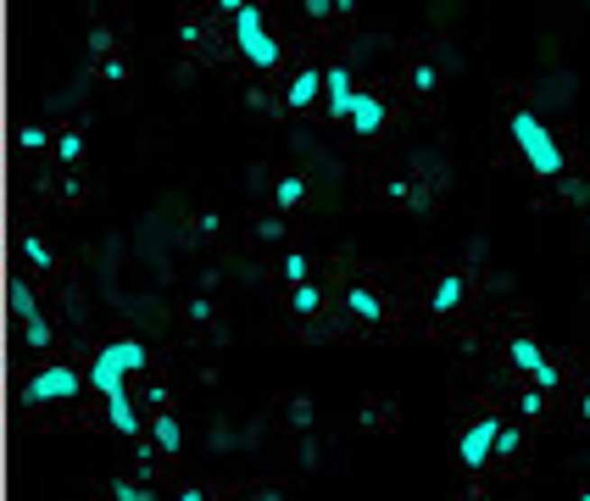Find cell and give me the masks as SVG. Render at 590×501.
Wrapping results in <instances>:
<instances>
[{
  "instance_id": "1",
  "label": "cell",
  "mask_w": 590,
  "mask_h": 501,
  "mask_svg": "<svg viewBox=\"0 0 590 501\" xmlns=\"http://www.w3.org/2000/svg\"><path fill=\"white\" fill-rule=\"evenodd\" d=\"M145 362H151V351L140 340H112L89 362V390L106 401V418H112L117 434H140V413H134V401H128V374H140Z\"/></svg>"
},
{
  "instance_id": "2",
  "label": "cell",
  "mask_w": 590,
  "mask_h": 501,
  "mask_svg": "<svg viewBox=\"0 0 590 501\" xmlns=\"http://www.w3.org/2000/svg\"><path fill=\"white\" fill-rule=\"evenodd\" d=\"M507 128H512V145L523 151V162H530L540 179H557V173H563V151H557L551 128H546L535 112H512V117H507Z\"/></svg>"
},
{
  "instance_id": "3",
  "label": "cell",
  "mask_w": 590,
  "mask_h": 501,
  "mask_svg": "<svg viewBox=\"0 0 590 501\" xmlns=\"http://www.w3.org/2000/svg\"><path fill=\"white\" fill-rule=\"evenodd\" d=\"M235 45H240V56L251 61V67H279V40L268 33V12L262 6H245L240 17H235Z\"/></svg>"
},
{
  "instance_id": "4",
  "label": "cell",
  "mask_w": 590,
  "mask_h": 501,
  "mask_svg": "<svg viewBox=\"0 0 590 501\" xmlns=\"http://www.w3.org/2000/svg\"><path fill=\"white\" fill-rule=\"evenodd\" d=\"M502 429L507 423H496V413H484V418H474L463 434H456V457H463V468H484L490 451H496V441H502Z\"/></svg>"
},
{
  "instance_id": "5",
  "label": "cell",
  "mask_w": 590,
  "mask_h": 501,
  "mask_svg": "<svg viewBox=\"0 0 590 501\" xmlns=\"http://www.w3.org/2000/svg\"><path fill=\"white\" fill-rule=\"evenodd\" d=\"M78 390H84L78 367H40V374L28 379V401H73Z\"/></svg>"
},
{
  "instance_id": "6",
  "label": "cell",
  "mask_w": 590,
  "mask_h": 501,
  "mask_svg": "<svg viewBox=\"0 0 590 501\" xmlns=\"http://www.w3.org/2000/svg\"><path fill=\"white\" fill-rule=\"evenodd\" d=\"M507 357H512V362H518V367H523V374H530L540 390H557V379H563V374H557V367L546 362V351L530 340V334H518V340L507 346Z\"/></svg>"
},
{
  "instance_id": "7",
  "label": "cell",
  "mask_w": 590,
  "mask_h": 501,
  "mask_svg": "<svg viewBox=\"0 0 590 501\" xmlns=\"http://www.w3.org/2000/svg\"><path fill=\"white\" fill-rule=\"evenodd\" d=\"M329 89H323V107H329V117H340V123H351V112H356V95L363 89H351V73L346 67H329Z\"/></svg>"
},
{
  "instance_id": "8",
  "label": "cell",
  "mask_w": 590,
  "mask_h": 501,
  "mask_svg": "<svg viewBox=\"0 0 590 501\" xmlns=\"http://www.w3.org/2000/svg\"><path fill=\"white\" fill-rule=\"evenodd\" d=\"M323 89H329V79H323L318 67H301V73L290 79V89H284V107H295V112H301V107H312V100H318Z\"/></svg>"
},
{
  "instance_id": "9",
  "label": "cell",
  "mask_w": 590,
  "mask_h": 501,
  "mask_svg": "<svg viewBox=\"0 0 590 501\" xmlns=\"http://www.w3.org/2000/svg\"><path fill=\"white\" fill-rule=\"evenodd\" d=\"M351 128L363 134V140H373V134L384 128V100H379V95H356V112H351Z\"/></svg>"
},
{
  "instance_id": "10",
  "label": "cell",
  "mask_w": 590,
  "mask_h": 501,
  "mask_svg": "<svg viewBox=\"0 0 590 501\" xmlns=\"http://www.w3.org/2000/svg\"><path fill=\"white\" fill-rule=\"evenodd\" d=\"M346 307H351V318H363V323H379V318H384V301H379L368 284H351V290H346Z\"/></svg>"
},
{
  "instance_id": "11",
  "label": "cell",
  "mask_w": 590,
  "mask_h": 501,
  "mask_svg": "<svg viewBox=\"0 0 590 501\" xmlns=\"http://www.w3.org/2000/svg\"><path fill=\"white\" fill-rule=\"evenodd\" d=\"M273 200H279L284 212H290V207H301V200H307V179H301V173H290V179H279V184H273Z\"/></svg>"
},
{
  "instance_id": "12",
  "label": "cell",
  "mask_w": 590,
  "mask_h": 501,
  "mask_svg": "<svg viewBox=\"0 0 590 501\" xmlns=\"http://www.w3.org/2000/svg\"><path fill=\"white\" fill-rule=\"evenodd\" d=\"M456 307H463V279L446 274V279L435 284V312H456Z\"/></svg>"
},
{
  "instance_id": "13",
  "label": "cell",
  "mask_w": 590,
  "mask_h": 501,
  "mask_svg": "<svg viewBox=\"0 0 590 501\" xmlns=\"http://www.w3.org/2000/svg\"><path fill=\"white\" fill-rule=\"evenodd\" d=\"M156 446L168 451V457L179 451V418H173V413H161V418H156Z\"/></svg>"
},
{
  "instance_id": "14",
  "label": "cell",
  "mask_w": 590,
  "mask_h": 501,
  "mask_svg": "<svg viewBox=\"0 0 590 501\" xmlns=\"http://www.w3.org/2000/svg\"><path fill=\"white\" fill-rule=\"evenodd\" d=\"M290 307L301 312V318H312V312H318V290H312V284H295V290H290Z\"/></svg>"
},
{
  "instance_id": "15",
  "label": "cell",
  "mask_w": 590,
  "mask_h": 501,
  "mask_svg": "<svg viewBox=\"0 0 590 501\" xmlns=\"http://www.w3.org/2000/svg\"><path fill=\"white\" fill-rule=\"evenodd\" d=\"M56 156H61V162H78V156H84V134H61V140H56Z\"/></svg>"
},
{
  "instance_id": "16",
  "label": "cell",
  "mask_w": 590,
  "mask_h": 501,
  "mask_svg": "<svg viewBox=\"0 0 590 501\" xmlns=\"http://www.w3.org/2000/svg\"><path fill=\"white\" fill-rule=\"evenodd\" d=\"M284 279H290V284H307V256H301V251L284 256Z\"/></svg>"
},
{
  "instance_id": "17",
  "label": "cell",
  "mask_w": 590,
  "mask_h": 501,
  "mask_svg": "<svg viewBox=\"0 0 590 501\" xmlns=\"http://www.w3.org/2000/svg\"><path fill=\"white\" fill-rule=\"evenodd\" d=\"M23 256L34 262V267H51V246L45 240H23Z\"/></svg>"
},
{
  "instance_id": "18",
  "label": "cell",
  "mask_w": 590,
  "mask_h": 501,
  "mask_svg": "<svg viewBox=\"0 0 590 501\" xmlns=\"http://www.w3.org/2000/svg\"><path fill=\"white\" fill-rule=\"evenodd\" d=\"M112 496H117V501H151V490H145V485H128V479H117V485H112Z\"/></svg>"
},
{
  "instance_id": "19",
  "label": "cell",
  "mask_w": 590,
  "mask_h": 501,
  "mask_svg": "<svg viewBox=\"0 0 590 501\" xmlns=\"http://www.w3.org/2000/svg\"><path fill=\"white\" fill-rule=\"evenodd\" d=\"M435 79H440V73H435L429 61H418V67H412V89H435Z\"/></svg>"
},
{
  "instance_id": "20",
  "label": "cell",
  "mask_w": 590,
  "mask_h": 501,
  "mask_svg": "<svg viewBox=\"0 0 590 501\" xmlns=\"http://www.w3.org/2000/svg\"><path fill=\"white\" fill-rule=\"evenodd\" d=\"M51 340V323L45 318H28V346H45Z\"/></svg>"
},
{
  "instance_id": "21",
  "label": "cell",
  "mask_w": 590,
  "mask_h": 501,
  "mask_svg": "<svg viewBox=\"0 0 590 501\" xmlns=\"http://www.w3.org/2000/svg\"><path fill=\"white\" fill-rule=\"evenodd\" d=\"M518 446H523V434H518V429H502V441H496V451H502V457H512Z\"/></svg>"
},
{
  "instance_id": "22",
  "label": "cell",
  "mask_w": 590,
  "mask_h": 501,
  "mask_svg": "<svg viewBox=\"0 0 590 501\" xmlns=\"http://www.w3.org/2000/svg\"><path fill=\"white\" fill-rule=\"evenodd\" d=\"M23 145H28V151H45L51 140H45V128H23Z\"/></svg>"
},
{
  "instance_id": "23",
  "label": "cell",
  "mask_w": 590,
  "mask_h": 501,
  "mask_svg": "<svg viewBox=\"0 0 590 501\" xmlns=\"http://www.w3.org/2000/svg\"><path fill=\"white\" fill-rule=\"evenodd\" d=\"M245 6H251V0H217V12H235V17H240Z\"/></svg>"
},
{
  "instance_id": "24",
  "label": "cell",
  "mask_w": 590,
  "mask_h": 501,
  "mask_svg": "<svg viewBox=\"0 0 590 501\" xmlns=\"http://www.w3.org/2000/svg\"><path fill=\"white\" fill-rule=\"evenodd\" d=\"M307 12H335V0H307Z\"/></svg>"
},
{
  "instance_id": "25",
  "label": "cell",
  "mask_w": 590,
  "mask_h": 501,
  "mask_svg": "<svg viewBox=\"0 0 590 501\" xmlns=\"http://www.w3.org/2000/svg\"><path fill=\"white\" fill-rule=\"evenodd\" d=\"M179 501H212V496H201V490H179Z\"/></svg>"
},
{
  "instance_id": "26",
  "label": "cell",
  "mask_w": 590,
  "mask_h": 501,
  "mask_svg": "<svg viewBox=\"0 0 590 501\" xmlns=\"http://www.w3.org/2000/svg\"><path fill=\"white\" fill-rule=\"evenodd\" d=\"M579 418H585V423H590V390H585V401H579Z\"/></svg>"
}]
</instances>
